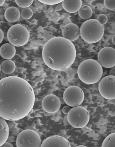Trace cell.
Returning <instances> with one entry per match:
<instances>
[{"label":"cell","mask_w":115,"mask_h":147,"mask_svg":"<svg viewBox=\"0 0 115 147\" xmlns=\"http://www.w3.org/2000/svg\"><path fill=\"white\" fill-rule=\"evenodd\" d=\"M112 41L113 44L115 45V35H114L112 38Z\"/></svg>","instance_id":"30"},{"label":"cell","mask_w":115,"mask_h":147,"mask_svg":"<svg viewBox=\"0 0 115 147\" xmlns=\"http://www.w3.org/2000/svg\"><path fill=\"white\" fill-rule=\"evenodd\" d=\"M103 73L102 67L98 61L88 59L82 62L78 69L80 80L88 85L95 84L101 79Z\"/></svg>","instance_id":"3"},{"label":"cell","mask_w":115,"mask_h":147,"mask_svg":"<svg viewBox=\"0 0 115 147\" xmlns=\"http://www.w3.org/2000/svg\"><path fill=\"white\" fill-rule=\"evenodd\" d=\"M33 1V0H28V1H19L16 0L15 3L17 5L20 7L25 8H28L32 4Z\"/></svg>","instance_id":"22"},{"label":"cell","mask_w":115,"mask_h":147,"mask_svg":"<svg viewBox=\"0 0 115 147\" xmlns=\"http://www.w3.org/2000/svg\"><path fill=\"white\" fill-rule=\"evenodd\" d=\"M98 61L102 67L109 68L115 65V49L111 47H106L101 49L98 54Z\"/></svg>","instance_id":"10"},{"label":"cell","mask_w":115,"mask_h":147,"mask_svg":"<svg viewBox=\"0 0 115 147\" xmlns=\"http://www.w3.org/2000/svg\"><path fill=\"white\" fill-rule=\"evenodd\" d=\"M68 120L73 127L82 128L88 123L90 119V115L88 110L81 106H77L71 109L68 114Z\"/></svg>","instance_id":"6"},{"label":"cell","mask_w":115,"mask_h":147,"mask_svg":"<svg viewBox=\"0 0 115 147\" xmlns=\"http://www.w3.org/2000/svg\"><path fill=\"white\" fill-rule=\"evenodd\" d=\"M4 37V32L0 28V44L3 41Z\"/></svg>","instance_id":"27"},{"label":"cell","mask_w":115,"mask_h":147,"mask_svg":"<svg viewBox=\"0 0 115 147\" xmlns=\"http://www.w3.org/2000/svg\"><path fill=\"white\" fill-rule=\"evenodd\" d=\"M1 64H0V72H1Z\"/></svg>","instance_id":"33"},{"label":"cell","mask_w":115,"mask_h":147,"mask_svg":"<svg viewBox=\"0 0 115 147\" xmlns=\"http://www.w3.org/2000/svg\"><path fill=\"white\" fill-rule=\"evenodd\" d=\"M70 107L67 105L64 107L62 109L63 113L65 115H68L71 109Z\"/></svg>","instance_id":"26"},{"label":"cell","mask_w":115,"mask_h":147,"mask_svg":"<svg viewBox=\"0 0 115 147\" xmlns=\"http://www.w3.org/2000/svg\"><path fill=\"white\" fill-rule=\"evenodd\" d=\"M43 110L49 113H53L58 111L61 106L60 99L56 96L49 94L45 96L42 102Z\"/></svg>","instance_id":"11"},{"label":"cell","mask_w":115,"mask_h":147,"mask_svg":"<svg viewBox=\"0 0 115 147\" xmlns=\"http://www.w3.org/2000/svg\"><path fill=\"white\" fill-rule=\"evenodd\" d=\"M84 94L82 89L76 86L68 88L64 91L63 99L67 105L72 107L78 106L83 102Z\"/></svg>","instance_id":"8"},{"label":"cell","mask_w":115,"mask_h":147,"mask_svg":"<svg viewBox=\"0 0 115 147\" xmlns=\"http://www.w3.org/2000/svg\"><path fill=\"white\" fill-rule=\"evenodd\" d=\"M21 13V16L24 19L28 20L31 18L33 15L32 10L29 8H27L23 9Z\"/></svg>","instance_id":"21"},{"label":"cell","mask_w":115,"mask_h":147,"mask_svg":"<svg viewBox=\"0 0 115 147\" xmlns=\"http://www.w3.org/2000/svg\"><path fill=\"white\" fill-rule=\"evenodd\" d=\"M1 70L5 74L9 75L13 73L16 68L15 62L10 59H7L1 64Z\"/></svg>","instance_id":"18"},{"label":"cell","mask_w":115,"mask_h":147,"mask_svg":"<svg viewBox=\"0 0 115 147\" xmlns=\"http://www.w3.org/2000/svg\"><path fill=\"white\" fill-rule=\"evenodd\" d=\"M115 77L110 76L103 78L99 84L98 90L101 96L108 100L115 98Z\"/></svg>","instance_id":"9"},{"label":"cell","mask_w":115,"mask_h":147,"mask_svg":"<svg viewBox=\"0 0 115 147\" xmlns=\"http://www.w3.org/2000/svg\"><path fill=\"white\" fill-rule=\"evenodd\" d=\"M30 36L29 30L27 26L21 24L12 26L7 33V38L10 43L17 47H21L27 44Z\"/></svg>","instance_id":"5"},{"label":"cell","mask_w":115,"mask_h":147,"mask_svg":"<svg viewBox=\"0 0 115 147\" xmlns=\"http://www.w3.org/2000/svg\"><path fill=\"white\" fill-rule=\"evenodd\" d=\"M1 147H13V145L9 142H6Z\"/></svg>","instance_id":"28"},{"label":"cell","mask_w":115,"mask_h":147,"mask_svg":"<svg viewBox=\"0 0 115 147\" xmlns=\"http://www.w3.org/2000/svg\"><path fill=\"white\" fill-rule=\"evenodd\" d=\"M82 5L81 0L78 1H64L62 6L64 9L67 12L74 13L79 10Z\"/></svg>","instance_id":"14"},{"label":"cell","mask_w":115,"mask_h":147,"mask_svg":"<svg viewBox=\"0 0 115 147\" xmlns=\"http://www.w3.org/2000/svg\"><path fill=\"white\" fill-rule=\"evenodd\" d=\"M80 36L86 42L94 44L99 41L104 34V27L96 19L85 21L80 28Z\"/></svg>","instance_id":"4"},{"label":"cell","mask_w":115,"mask_h":147,"mask_svg":"<svg viewBox=\"0 0 115 147\" xmlns=\"http://www.w3.org/2000/svg\"><path fill=\"white\" fill-rule=\"evenodd\" d=\"M35 100L33 88L23 79L13 76L0 80V117L5 120L25 118L33 109Z\"/></svg>","instance_id":"1"},{"label":"cell","mask_w":115,"mask_h":147,"mask_svg":"<svg viewBox=\"0 0 115 147\" xmlns=\"http://www.w3.org/2000/svg\"><path fill=\"white\" fill-rule=\"evenodd\" d=\"M63 0H40V3L48 5H54L60 4L63 1Z\"/></svg>","instance_id":"24"},{"label":"cell","mask_w":115,"mask_h":147,"mask_svg":"<svg viewBox=\"0 0 115 147\" xmlns=\"http://www.w3.org/2000/svg\"><path fill=\"white\" fill-rule=\"evenodd\" d=\"M6 1L5 0L0 1V7L2 6L5 3Z\"/></svg>","instance_id":"31"},{"label":"cell","mask_w":115,"mask_h":147,"mask_svg":"<svg viewBox=\"0 0 115 147\" xmlns=\"http://www.w3.org/2000/svg\"><path fill=\"white\" fill-rule=\"evenodd\" d=\"M96 20L103 26L106 24L108 21L107 16L104 14L99 15L97 17Z\"/></svg>","instance_id":"25"},{"label":"cell","mask_w":115,"mask_h":147,"mask_svg":"<svg viewBox=\"0 0 115 147\" xmlns=\"http://www.w3.org/2000/svg\"><path fill=\"white\" fill-rule=\"evenodd\" d=\"M77 147H86L87 146H85L83 145H79L78 146H77Z\"/></svg>","instance_id":"32"},{"label":"cell","mask_w":115,"mask_h":147,"mask_svg":"<svg viewBox=\"0 0 115 147\" xmlns=\"http://www.w3.org/2000/svg\"><path fill=\"white\" fill-rule=\"evenodd\" d=\"M16 144L17 147H40L41 140L39 135L35 131L26 129L19 134Z\"/></svg>","instance_id":"7"},{"label":"cell","mask_w":115,"mask_h":147,"mask_svg":"<svg viewBox=\"0 0 115 147\" xmlns=\"http://www.w3.org/2000/svg\"><path fill=\"white\" fill-rule=\"evenodd\" d=\"M70 142L64 137L59 135L50 136L44 140L41 147H71Z\"/></svg>","instance_id":"12"},{"label":"cell","mask_w":115,"mask_h":147,"mask_svg":"<svg viewBox=\"0 0 115 147\" xmlns=\"http://www.w3.org/2000/svg\"><path fill=\"white\" fill-rule=\"evenodd\" d=\"M102 147H115V133L107 136L102 142Z\"/></svg>","instance_id":"20"},{"label":"cell","mask_w":115,"mask_h":147,"mask_svg":"<svg viewBox=\"0 0 115 147\" xmlns=\"http://www.w3.org/2000/svg\"><path fill=\"white\" fill-rule=\"evenodd\" d=\"M93 11L90 7L87 5H84L81 7L78 11L80 17L84 20H88L92 16Z\"/></svg>","instance_id":"19"},{"label":"cell","mask_w":115,"mask_h":147,"mask_svg":"<svg viewBox=\"0 0 115 147\" xmlns=\"http://www.w3.org/2000/svg\"><path fill=\"white\" fill-rule=\"evenodd\" d=\"M16 53L15 46L9 43L3 45L0 48V55L6 59H10L13 57Z\"/></svg>","instance_id":"15"},{"label":"cell","mask_w":115,"mask_h":147,"mask_svg":"<svg viewBox=\"0 0 115 147\" xmlns=\"http://www.w3.org/2000/svg\"><path fill=\"white\" fill-rule=\"evenodd\" d=\"M109 76H115V67H112L109 71Z\"/></svg>","instance_id":"29"},{"label":"cell","mask_w":115,"mask_h":147,"mask_svg":"<svg viewBox=\"0 0 115 147\" xmlns=\"http://www.w3.org/2000/svg\"><path fill=\"white\" fill-rule=\"evenodd\" d=\"M9 134V127L7 122L0 117V147L7 142Z\"/></svg>","instance_id":"17"},{"label":"cell","mask_w":115,"mask_h":147,"mask_svg":"<svg viewBox=\"0 0 115 147\" xmlns=\"http://www.w3.org/2000/svg\"><path fill=\"white\" fill-rule=\"evenodd\" d=\"M62 35L63 37L70 41H75L80 36V28L75 24H68L66 25L63 29Z\"/></svg>","instance_id":"13"},{"label":"cell","mask_w":115,"mask_h":147,"mask_svg":"<svg viewBox=\"0 0 115 147\" xmlns=\"http://www.w3.org/2000/svg\"><path fill=\"white\" fill-rule=\"evenodd\" d=\"M76 56L74 44L63 37L51 38L45 44L42 49L44 62L49 68L56 71L68 69L73 64Z\"/></svg>","instance_id":"2"},{"label":"cell","mask_w":115,"mask_h":147,"mask_svg":"<svg viewBox=\"0 0 115 147\" xmlns=\"http://www.w3.org/2000/svg\"><path fill=\"white\" fill-rule=\"evenodd\" d=\"M104 3L105 7L107 9L111 10L115 9V0H104Z\"/></svg>","instance_id":"23"},{"label":"cell","mask_w":115,"mask_h":147,"mask_svg":"<svg viewBox=\"0 0 115 147\" xmlns=\"http://www.w3.org/2000/svg\"><path fill=\"white\" fill-rule=\"evenodd\" d=\"M5 17L6 20L10 23L17 22L21 17V13L17 8L11 7H9L5 11Z\"/></svg>","instance_id":"16"}]
</instances>
